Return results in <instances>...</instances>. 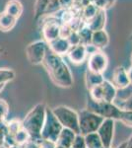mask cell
I'll use <instances>...</instances> for the list:
<instances>
[{
    "label": "cell",
    "mask_w": 132,
    "mask_h": 148,
    "mask_svg": "<svg viewBox=\"0 0 132 148\" xmlns=\"http://www.w3.org/2000/svg\"><path fill=\"white\" fill-rule=\"evenodd\" d=\"M110 82L114 85V87L117 90L126 88L130 84L128 75H127V69L124 68L123 66H117L114 68V72H112V80Z\"/></svg>",
    "instance_id": "8fae6325"
},
{
    "label": "cell",
    "mask_w": 132,
    "mask_h": 148,
    "mask_svg": "<svg viewBox=\"0 0 132 148\" xmlns=\"http://www.w3.org/2000/svg\"><path fill=\"white\" fill-rule=\"evenodd\" d=\"M130 38H131V39H132V34H131V36H130Z\"/></svg>",
    "instance_id": "ee69618b"
},
{
    "label": "cell",
    "mask_w": 132,
    "mask_h": 148,
    "mask_svg": "<svg viewBox=\"0 0 132 148\" xmlns=\"http://www.w3.org/2000/svg\"><path fill=\"white\" fill-rule=\"evenodd\" d=\"M51 112L62 127L79 134V116L77 112L63 105L55 107L51 110Z\"/></svg>",
    "instance_id": "3957f363"
},
{
    "label": "cell",
    "mask_w": 132,
    "mask_h": 148,
    "mask_svg": "<svg viewBox=\"0 0 132 148\" xmlns=\"http://www.w3.org/2000/svg\"><path fill=\"white\" fill-rule=\"evenodd\" d=\"M118 121H120L125 125L132 127V112L131 111H122L120 110Z\"/></svg>",
    "instance_id": "4316f807"
},
{
    "label": "cell",
    "mask_w": 132,
    "mask_h": 148,
    "mask_svg": "<svg viewBox=\"0 0 132 148\" xmlns=\"http://www.w3.org/2000/svg\"><path fill=\"white\" fill-rule=\"evenodd\" d=\"M8 148H22V147H21V146H19V145L14 144V145H11V146H9Z\"/></svg>",
    "instance_id": "f35d334b"
},
{
    "label": "cell",
    "mask_w": 132,
    "mask_h": 148,
    "mask_svg": "<svg viewBox=\"0 0 132 148\" xmlns=\"http://www.w3.org/2000/svg\"><path fill=\"white\" fill-rule=\"evenodd\" d=\"M79 116V134L85 135L89 133L97 132L98 128L102 125L103 121L105 120L99 114L93 113V112L89 111L85 109L78 113Z\"/></svg>",
    "instance_id": "277c9868"
},
{
    "label": "cell",
    "mask_w": 132,
    "mask_h": 148,
    "mask_svg": "<svg viewBox=\"0 0 132 148\" xmlns=\"http://www.w3.org/2000/svg\"><path fill=\"white\" fill-rule=\"evenodd\" d=\"M105 23H107V10L99 9L97 14L85 24L92 32H96V31L104 30Z\"/></svg>",
    "instance_id": "9a60e30c"
},
{
    "label": "cell",
    "mask_w": 132,
    "mask_h": 148,
    "mask_svg": "<svg viewBox=\"0 0 132 148\" xmlns=\"http://www.w3.org/2000/svg\"><path fill=\"white\" fill-rule=\"evenodd\" d=\"M103 148H111V147H103Z\"/></svg>",
    "instance_id": "7bdbcfd3"
},
{
    "label": "cell",
    "mask_w": 132,
    "mask_h": 148,
    "mask_svg": "<svg viewBox=\"0 0 132 148\" xmlns=\"http://www.w3.org/2000/svg\"><path fill=\"white\" fill-rule=\"evenodd\" d=\"M47 107L44 104H38L31 110L22 121L24 130L30 134V140L42 145L44 140L40 137V132L44 127L45 116H47Z\"/></svg>",
    "instance_id": "7a4b0ae2"
},
{
    "label": "cell",
    "mask_w": 132,
    "mask_h": 148,
    "mask_svg": "<svg viewBox=\"0 0 132 148\" xmlns=\"http://www.w3.org/2000/svg\"><path fill=\"white\" fill-rule=\"evenodd\" d=\"M98 10H99V9L94 5L93 3H90V4H88V5L84 6L82 8V14H81V16H82L83 20H84V23H87L88 21H90L91 19L97 14Z\"/></svg>",
    "instance_id": "603a6c76"
},
{
    "label": "cell",
    "mask_w": 132,
    "mask_h": 148,
    "mask_svg": "<svg viewBox=\"0 0 132 148\" xmlns=\"http://www.w3.org/2000/svg\"><path fill=\"white\" fill-rule=\"evenodd\" d=\"M61 10H67L74 6V0H58Z\"/></svg>",
    "instance_id": "1f68e13d"
},
{
    "label": "cell",
    "mask_w": 132,
    "mask_h": 148,
    "mask_svg": "<svg viewBox=\"0 0 132 148\" xmlns=\"http://www.w3.org/2000/svg\"><path fill=\"white\" fill-rule=\"evenodd\" d=\"M85 139V144L87 148H103L102 141H101V138L99 137L97 132H93V133H89V134L84 136Z\"/></svg>",
    "instance_id": "44dd1931"
},
{
    "label": "cell",
    "mask_w": 132,
    "mask_h": 148,
    "mask_svg": "<svg viewBox=\"0 0 132 148\" xmlns=\"http://www.w3.org/2000/svg\"><path fill=\"white\" fill-rule=\"evenodd\" d=\"M131 61H132V56H131Z\"/></svg>",
    "instance_id": "f6af8a7d"
},
{
    "label": "cell",
    "mask_w": 132,
    "mask_h": 148,
    "mask_svg": "<svg viewBox=\"0 0 132 148\" xmlns=\"http://www.w3.org/2000/svg\"><path fill=\"white\" fill-rule=\"evenodd\" d=\"M66 39L68 40L69 42H70L71 47L77 46V45L81 44V40H80V37H79V34H78L77 31H72Z\"/></svg>",
    "instance_id": "83f0119b"
},
{
    "label": "cell",
    "mask_w": 132,
    "mask_h": 148,
    "mask_svg": "<svg viewBox=\"0 0 132 148\" xmlns=\"http://www.w3.org/2000/svg\"><path fill=\"white\" fill-rule=\"evenodd\" d=\"M47 49H49V47L44 40H39L31 42L26 49V56H27L28 60L34 65L42 64L47 56Z\"/></svg>",
    "instance_id": "52a82bcc"
},
{
    "label": "cell",
    "mask_w": 132,
    "mask_h": 148,
    "mask_svg": "<svg viewBox=\"0 0 132 148\" xmlns=\"http://www.w3.org/2000/svg\"><path fill=\"white\" fill-rule=\"evenodd\" d=\"M13 139L14 144L19 145V146H22L25 144L26 142H28L30 140V134L28 133V131L26 130H24L22 127L21 130H19L13 136H11Z\"/></svg>",
    "instance_id": "7402d4cb"
},
{
    "label": "cell",
    "mask_w": 132,
    "mask_h": 148,
    "mask_svg": "<svg viewBox=\"0 0 132 148\" xmlns=\"http://www.w3.org/2000/svg\"><path fill=\"white\" fill-rule=\"evenodd\" d=\"M42 26V36L47 44L56 40L61 35V23L54 15L47 16Z\"/></svg>",
    "instance_id": "ba28073f"
},
{
    "label": "cell",
    "mask_w": 132,
    "mask_h": 148,
    "mask_svg": "<svg viewBox=\"0 0 132 148\" xmlns=\"http://www.w3.org/2000/svg\"><path fill=\"white\" fill-rule=\"evenodd\" d=\"M4 87H5V84H0V93H1L2 91H3Z\"/></svg>",
    "instance_id": "ab89813d"
},
{
    "label": "cell",
    "mask_w": 132,
    "mask_h": 148,
    "mask_svg": "<svg viewBox=\"0 0 132 148\" xmlns=\"http://www.w3.org/2000/svg\"><path fill=\"white\" fill-rule=\"evenodd\" d=\"M51 0H37L35 4V19L38 20L39 18H42L44 16L45 8L49 4Z\"/></svg>",
    "instance_id": "d4e9b609"
},
{
    "label": "cell",
    "mask_w": 132,
    "mask_h": 148,
    "mask_svg": "<svg viewBox=\"0 0 132 148\" xmlns=\"http://www.w3.org/2000/svg\"><path fill=\"white\" fill-rule=\"evenodd\" d=\"M89 111L99 114L104 119H110L114 121H118L120 109L114 103L107 102H95L89 98L87 102V108Z\"/></svg>",
    "instance_id": "8992f818"
},
{
    "label": "cell",
    "mask_w": 132,
    "mask_h": 148,
    "mask_svg": "<svg viewBox=\"0 0 132 148\" xmlns=\"http://www.w3.org/2000/svg\"><path fill=\"white\" fill-rule=\"evenodd\" d=\"M22 126V121H18V120H12L9 123H6V130H7V134L9 136H13L14 134L18 131L19 130H21Z\"/></svg>",
    "instance_id": "484cf974"
},
{
    "label": "cell",
    "mask_w": 132,
    "mask_h": 148,
    "mask_svg": "<svg viewBox=\"0 0 132 148\" xmlns=\"http://www.w3.org/2000/svg\"><path fill=\"white\" fill-rule=\"evenodd\" d=\"M76 135L77 134L74 131L67 130V128H62L60 134H59L58 138H57L56 144L63 148H70L74 139H75Z\"/></svg>",
    "instance_id": "e0dca14e"
},
{
    "label": "cell",
    "mask_w": 132,
    "mask_h": 148,
    "mask_svg": "<svg viewBox=\"0 0 132 148\" xmlns=\"http://www.w3.org/2000/svg\"><path fill=\"white\" fill-rule=\"evenodd\" d=\"M93 4L97 7L98 9H107V0H93Z\"/></svg>",
    "instance_id": "d6a6232c"
},
{
    "label": "cell",
    "mask_w": 132,
    "mask_h": 148,
    "mask_svg": "<svg viewBox=\"0 0 132 148\" xmlns=\"http://www.w3.org/2000/svg\"><path fill=\"white\" fill-rule=\"evenodd\" d=\"M47 47H49V49L50 51L57 54V56H67L68 51H70V49H71L70 42H68V40H67L66 38H63V37H59V38H57L56 40L49 42Z\"/></svg>",
    "instance_id": "7c38bea8"
},
{
    "label": "cell",
    "mask_w": 132,
    "mask_h": 148,
    "mask_svg": "<svg viewBox=\"0 0 132 148\" xmlns=\"http://www.w3.org/2000/svg\"><path fill=\"white\" fill-rule=\"evenodd\" d=\"M70 148H87L85 144V139H84V136L81 134H77L74 139L73 143H72Z\"/></svg>",
    "instance_id": "f546056e"
},
{
    "label": "cell",
    "mask_w": 132,
    "mask_h": 148,
    "mask_svg": "<svg viewBox=\"0 0 132 148\" xmlns=\"http://www.w3.org/2000/svg\"><path fill=\"white\" fill-rule=\"evenodd\" d=\"M101 86H102V90H103L104 102L114 103L117 94V89L114 87V85L110 81L105 79L103 81L102 84H101Z\"/></svg>",
    "instance_id": "2e32d148"
},
{
    "label": "cell",
    "mask_w": 132,
    "mask_h": 148,
    "mask_svg": "<svg viewBox=\"0 0 132 148\" xmlns=\"http://www.w3.org/2000/svg\"><path fill=\"white\" fill-rule=\"evenodd\" d=\"M9 113V105L5 100L0 99V118L5 120Z\"/></svg>",
    "instance_id": "f1b7e54d"
},
{
    "label": "cell",
    "mask_w": 132,
    "mask_h": 148,
    "mask_svg": "<svg viewBox=\"0 0 132 148\" xmlns=\"http://www.w3.org/2000/svg\"><path fill=\"white\" fill-rule=\"evenodd\" d=\"M54 145L55 144H53V143H50L47 141H42L40 148H54Z\"/></svg>",
    "instance_id": "e575fe53"
},
{
    "label": "cell",
    "mask_w": 132,
    "mask_h": 148,
    "mask_svg": "<svg viewBox=\"0 0 132 148\" xmlns=\"http://www.w3.org/2000/svg\"><path fill=\"white\" fill-rule=\"evenodd\" d=\"M62 126L54 114H52L51 110L47 109V116H45L44 125V127L40 132V137L44 141H47L50 143L56 144L57 138H58L59 134H60L62 130Z\"/></svg>",
    "instance_id": "5b68a950"
},
{
    "label": "cell",
    "mask_w": 132,
    "mask_h": 148,
    "mask_svg": "<svg viewBox=\"0 0 132 148\" xmlns=\"http://www.w3.org/2000/svg\"><path fill=\"white\" fill-rule=\"evenodd\" d=\"M42 64L47 69L49 77L56 86L69 88L73 85V75L62 56H57L47 49V56Z\"/></svg>",
    "instance_id": "6da1fadb"
},
{
    "label": "cell",
    "mask_w": 132,
    "mask_h": 148,
    "mask_svg": "<svg viewBox=\"0 0 132 148\" xmlns=\"http://www.w3.org/2000/svg\"><path fill=\"white\" fill-rule=\"evenodd\" d=\"M107 8H110V7H112L114 5L116 0H107Z\"/></svg>",
    "instance_id": "74e56055"
},
{
    "label": "cell",
    "mask_w": 132,
    "mask_h": 148,
    "mask_svg": "<svg viewBox=\"0 0 132 148\" xmlns=\"http://www.w3.org/2000/svg\"><path fill=\"white\" fill-rule=\"evenodd\" d=\"M16 73L10 68H0V84H7L14 80Z\"/></svg>",
    "instance_id": "cb8c5ba5"
},
{
    "label": "cell",
    "mask_w": 132,
    "mask_h": 148,
    "mask_svg": "<svg viewBox=\"0 0 132 148\" xmlns=\"http://www.w3.org/2000/svg\"><path fill=\"white\" fill-rule=\"evenodd\" d=\"M67 56L73 64H76V65L82 64L88 58V52L87 49H86V46L80 44L77 45V46L71 47L70 51L67 53Z\"/></svg>",
    "instance_id": "4fadbf2b"
},
{
    "label": "cell",
    "mask_w": 132,
    "mask_h": 148,
    "mask_svg": "<svg viewBox=\"0 0 132 148\" xmlns=\"http://www.w3.org/2000/svg\"><path fill=\"white\" fill-rule=\"evenodd\" d=\"M17 19L12 17L9 14L5 13V12H1L0 13V31L3 32H8V31L12 30L16 25Z\"/></svg>",
    "instance_id": "d6986e66"
},
{
    "label": "cell",
    "mask_w": 132,
    "mask_h": 148,
    "mask_svg": "<svg viewBox=\"0 0 132 148\" xmlns=\"http://www.w3.org/2000/svg\"><path fill=\"white\" fill-rule=\"evenodd\" d=\"M104 80H105V78H104V76H103V74L94 73L89 70H87V72H86L85 81H86V85H87L88 89H91V88L95 87V86L102 84Z\"/></svg>",
    "instance_id": "ffe728a7"
},
{
    "label": "cell",
    "mask_w": 132,
    "mask_h": 148,
    "mask_svg": "<svg viewBox=\"0 0 132 148\" xmlns=\"http://www.w3.org/2000/svg\"><path fill=\"white\" fill-rule=\"evenodd\" d=\"M114 130H116V121L110 119H105L100 127L98 128L97 133L101 138L104 147H111L114 137Z\"/></svg>",
    "instance_id": "30bf717a"
},
{
    "label": "cell",
    "mask_w": 132,
    "mask_h": 148,
    "mask_svg": "<svg viewBox=\"0 0 132 148\" xmlns=\"http://www.w3.org/2000/svg\"><path fill=\"white\" fill-rule=\"evenodd\" d=\"M54 148H63V147H61V146H59V145L55 144V145H54Z\"/></svg>",
    "instance_id": "60d3db41"
},
{
    "label": "cell",
    "mask_w": 132,
    "mask_h": 148,
    "mask_svg": "<svg viewBox=\"0 0 132 148\" xmlns=\"http://www.w3.org/2000/svg\"><path fill=\"white\" fill-rule=\"evenodd\" d=\"M21 147L22 148H40V145L39 144V143L33 141V140H29L28 142H26L25 144L22 145Z\"/></svg>",
    "instance_id": "836d02e7"
},
{
    "label": "cell",
    "mask_w": 132,
    "mask_h": 148,
    "mask_svg": "<svg viewBox=\"0 0 132 148\" xmlns=\"http://www.w3.org/2000/svg\"><path fill=\"white\" fill-rule=\"evenodd\" d=\"M109 36L105 29L104 30L96 31V32L92 33L90 45H92L96 49L102 51V49H104L105 47L109 46Z\"/></svg>",
    "instance_id": "5bb4252c"
},
{
    "label": "cell",
    "mask_w": 132,
    "mask_h": 148,
    "mask_svg": "<svg viewBox=\"0 0 132 148\" xmlns=\"http://www.w3.org/2000/svg\"><path fill=\"white\" fill-rule=\"evenodd\" d=\"M2 51H3V49H0V54L2 53Z\"/></svg>",
    "instance_id": "b9f144b4"
},
{
    "label": "cell",
    "mask_w": 132,
    "mask_h": 148,
    "mask_svg": "<svg viewBox=\"0 0 132 148\" xmlns=\"http://www.w3.org/2000/svg\"><path fill=\"white\" fill-rule=\"evenodd\" d=\"M125 148H132V134L129 139L125 142Z\"/></svg>",
    "instance_id": "8d00e7d4"
},
{
    "label": "cell",
    "mask_w": 132,
    "mask_h": 148,
    "mask_svg": "<svg viewBox=\"0 0 132 148\" xmlns=\"http://www.w3.org/2000/svg\"><path fill=\"white\" fill-rule=\"evenodd\" d=\"M87 65L91 72L103 74L109 66V57L103 51H96L88 56Z\"/></svg>",
    "instance_id": "9c48e42d"
},
{
    "label": "cell",
    "mask_w": 132,
    "mask_h": 148,
    "mask_svg": "<svg viewBox=\"0 0 132 148\" xmlns=\"http://www.w3.org/2000/svg\"><path fill=\"white\" fill-rule=\"evenodd\" d=\"M127 75H128V79L130 84H132V65L130 66V68L127 69Z\"/></svg>",
    "instance_id": "d590c367"
},
{
    "label": "cell",
    "mask_w": 132,
    "mask_h": 148,
    "mask_svg": "<svg viewBox=\"0 0 132 148\" xmlns=\"http://www.w3.org/2000/svg\"><path fill=\"white\" fill-rule=\"evenodd\" d=\"M118 107L122 111H131L132 112V99L127 100V101L118 103V104H114Z\"/></svg>",
    "instance_id": "4dcf8cb0"
},
{
    "label": "cell",
    "mask_w": 132,
    "mask_h": 148,
    "mask_svg": "<svg viewBox=\"0 0 132 148\" xmlns=\"http://www.w3.org/2000/svg\"><path fill=\"white\" fill-rule=\"evenodd\" d=\"M4 12L18 20L23 13V5L19 0H9L6 3Z\"/></svg>",
    "instance_id": "ac0fdd59"
}]
</instances>
